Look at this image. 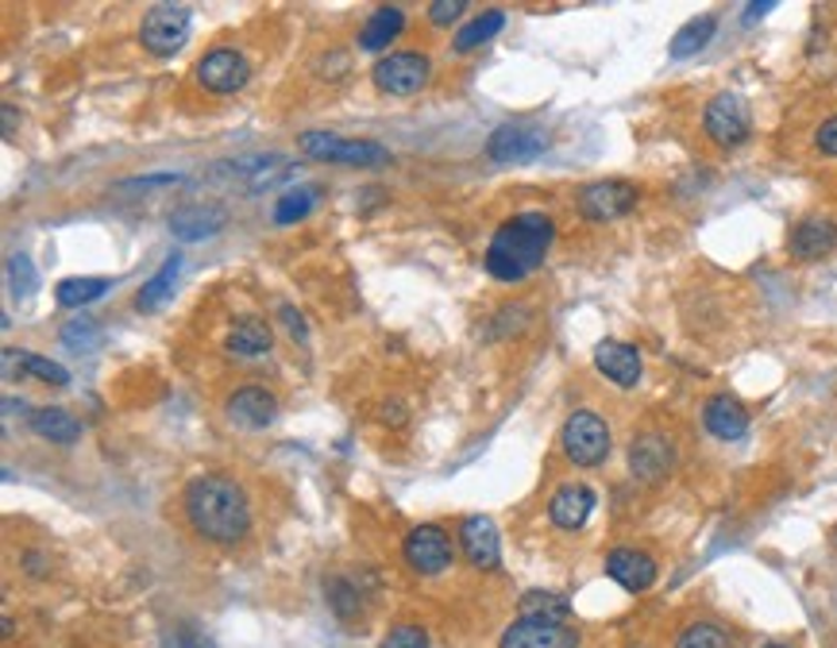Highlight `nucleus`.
Returning <instances> with one entry per match:
<instances>
[{
	"label": "nucleus",
	"mask_w": 837,
	"mask_h": 648,
	"mask_svg": "<svg viewBox=\"0 0 837 648\" xmlns=\"http://www.w3.org/2000/svg\"><path fill=\"white\" fill-rule=\"evenodd\" d=\"M182 509L190 529L209 545H240L251 533V498L232 475H193L182 490Z\"/></svg>",
	"instance_id": "nucleus-1"
},
{
	"label": "nucleus",
	"mask_w": 837,
	"mask_h": 648,
	"mask_svg": "<svg viewBox=\"0 0 837 648\" xmlns=\"http://www.w3.org/2000/svg\"><path fill=\"white\" fill-rule=\"evenodd\" d=\"M552 243H556V224L541 209H525L514 213L494 229L486 243L483 266L494 282H525L533 271H541L548 259Z\"/></svg>",
	"instance_id": "nucleus-2"
},
{
	"label": "nucleus",
	"mask_w": 837,
	"mask_h": 648,
	"mask_svg": "<svg viewBox=\"0 0 837 648\" xmlns=\"http://www.w3.org/2000/svg\"><path fill=\"white\" fill-rule=\"evenodd\" d=\"M559 448H564L567 464H575V467L606 464L609 448H614V441H609V425L595 409H575L572 417L564 421V428H559Z\"/></svg>",
	"instance_id": "nucleus-3"
},
{
	"label": "nucleus",
	"mask_w": 837,
	"mask_h": 648,
	"mask_svg": "<svg viewBox=\"0 0 837 648\" xmlns=\"http://www.w3.org/2000/svg\"><path fill=\"white\" fill-rule=\"evenodd\" d=\"M298 148L316 162H340V166H386L390 151L375 140H344L332 132H302Z\"/></svg>",
	"instance_id": "nucleus-4"
},
{
	"label": "nucleus",
	"mask_w": 837,
	"mask_h": 648,
	"mask_svg": "<svg viewBox=\"0 0 837 648\" xmlns=\"http://www.w3.org/2000/svg\"><path fill=\"white\" fill-rule=\"evenodd\" d=\"M190 28L193 16L185 4H151L140 23V43L154 59H170V54H178L185 47Z\"/></svg>",
	"instance_id": "nucleus-5"
},
{
	"label": "nucleus",
	"mask_w": 837,
	"mask_h": 648,
	"mask_svg": "<svg viewBox=\"0 0 837 648\" xmlns=\"http://www.w3.org/2000/svg\"><path fill=\"white\" fill-rule=\"evenodd\" d=\"M637 201H641V190L633 182H625V178H603V182L583 185L579 198H575V209H579L583 221L609 224V221L629 216L633 209H637Z\"/></svg>",
	"instance_id": "nucleus-6"
},
{
	"label": "nucleus",
	"mask_w": 837,
	"mask_h": 648,
	"mask_svg": "<svg viewBox=\"0 0 837 648\" xmlns=\"http://www.w3.org/2000/svg\"><path fill=\"white\" fill-rule=\"evenodd\" d=\"M703 132L710 135L718 148H742L753 135V112L749 101L737 93H714L703 109Z\"/></svg>",
	"instance_id": "nucleus-7"
},
{
	"label": "nucleus",
	"mask_w": 837,
	"mask_h": 648,
	"mask_svg": "<svg viewBox=\"0 0 837 648\" xmlns=\"http://www.w3.org/2000/svg\"><path fill=\"white\" fill-rule=\"evenodd\" d=\"M433 78V62L421 51H394L382 54V59L371 67V81H375L379 93L386 97H413L428 85Z\"/></svg>",
	"instance_id": "nucleus-8"
},
{
	"label": "nucleus",
	"mask_w": 837,
	"mask_h": 648,
	"mask_svg": "<svg viewBox=\"0 0 837 648\" xmlns=\"http://www.w3.org/2000/svg\"><path fill=\"white\" fill-rule=\"evenodd\" d=\"M402 556L417 575H444L452 560H456V548H452L448 529H441V525H417V529L405 533Z\"/></svg>",
	"instance_id": "nucleus-9"
},
{
	"label": "nucleus",
	"mask_w": 837,
	"mask_h": 648,
	"mask_svg": "<svg viewBox=\"0 0 837 648\" xmlns=\"http://www.w3.org/2000/svg\"><path fill=\"white\" fill-rule=\"evenodd\" d=\"M193 78H198V85L205 89V93L229 97V93H240L251 81V67L235 47H216V51L201 54L198 67H193Z\"/></svg>",
	"instance_id": "nucleus-10"
},
{
	"label": "nucleus",
	"mask_w": 837,
	"mask_h": 648,
	"mask_svg": "<svg viewBox=\"0 0 837 648\" xmlns=\"http://www.w3.org/2000/svg\"><path fill=\"white\" fill-rule=\"evenodd\" d=\"M548 151V135L533 124H502L486 140V159L502 162V166H517V162H533Z\"/></svg>",
	"instance_id": "nucleus-11"
},
{
	"label": "nucleus",
	"mask_w": 837,
	"mask_h": 648,
	"mask_svg": "<svg viewBox=\"0 0 837 648\" xmlns=\"http://www.w3.org/2000/svg\"><path fill=\"white\" fill-rule=\"evenodd\" d=\"M498 648H579V634L567 621L517 618L506 626Z\"/></svg>",
	"instance_id": "nucleus-12"
},
{
	"label": "nucleus",
	"mask_w": 837,
	"mask_h": 648,
	"mask_svg": "<svg viewBox=\"0 0 837 648\" xmlns=\"http://www.w3.org/2000/svg\"><path fill=\"white\" fill-rule=\"evenodd\" d=\"M676 467V444L664 433H641L629 444V472L641 483H664Z\"/></svg>",
	"instance_id": "nucleus-13"
},
{
	"label": "nucleus",
	"mask_w": 837,
	"mask_h": 648,
	"mask_svg": "<svg viewBox=\"0 0 837 648\" xmlns=\"http://www.w3.org/2000/svg\"><path fill=\"white\" fill-rule=\"evenodd\" d=\"M224 417H229L235 428H266L279 417V398H274L266 386L248 383L224 398Z\"/></svg>",
	"instance_id": "nucleus-14"
},
{
	"label": "nucleus",
	"mask_w": 837,
	"mask_h": 648,
	"mask_svg": "<svg viewBox=\"0 0 837 648\" xmlns=\"http://www.w3.org/2000/svg\"><path fill=\"white\" fill-rule=\"evenodd\" d=\"M460 548L475 571H494V567L502 564L498 529H494V522L483 514H471L460 522Z\"/></svg>",
	"instance_id": "nucleus-15"
},
{
	"label": "nucleus",
	"mask_w": 837,
	"mask_h": 648,
	"mask_svg": "<svg viewBox=\"0 0 837 648\" xmlns=\"http://www.w3.org/2000/svg\"><path fill=\"white\" fill-rule=\"evenodd\" d=\"M834 247H837V224L826 221V216H807L787 236V255L799 259V263H818Z\"/></svg>",
	"instance_id": "nucleus-16"
},
{
	"label": "nucleus",
	"mask_w": 837,
	"mask_h": 648,
	"mask_svg": "<svg viewBox=\"0 0 837 648\" xmlns=\"http://www.w3.org/2000/svg\"><path fill=\"white\" fill-rule=\"evenodd\" d=\"M606 575L629 595H645L648 587L656 583V560L648 553H637V548H614L606 556Z\"/></svg>",
	"instance_id": "nucleus-17"
},
{
	"label": "nucleus",
	"mask_w": 837,
	"mask_h": 648,
	"mask_svg": "<svg viewBox=\"0 0 837 648\" xmlns=\"http://www.w3.org/2000/svg\"><path fill=\"white\" fill-rule=\"evenodd\" d=\"M595 490L591 486H583V483H567V486H559L556 494H552V502H548V522L556 525V529H564V533H575V529H583V525L591 522V514H595Z\"/></svg>",
	"instance_id": "nucleus-18"
},
{
	"label": "nucleus",
	"mask_w": 837,
	"mask_h": 648,
	"mask_svg": "<svg viewBox=\"0 0 837 648\" xmlns=\"http://www.w3.org/2000/svg\"><path fill=\"white\" fill-rule=\"evenodd\" d=\"M595 367L622 391H633L641 383V352L625 340H603L595 347Z\"/></svg>",
	"instance_id": "nucleus-19"
},
{
	"label": "nucleus",
	"mask_w": 837,
	"mask_h": 648,
	"mask_svg": "<svg viewBox=\"0 0 837 648\" xmlns=\"http://www.w3.org/2000/svg\"><path fill=\"white\" fill-rule=\"evenodd\" d=\"M703 425L718 441H742L749 433V409L734 398V394H714L703 405Z\"/></svg>",
	"instance_id": "nucleus-20"
},
{
	"label": "nucleus",
	"mask_w": 837,
	"mask_h": 648,
	"mask_svg": "<svg viewBox=\"0 0 837 648\" xmlns=\"http://www.w3.org/2000/svg\"><path fill=\"white\" fill-rule=\"evenodd\" d=\"M224 224H229V213H224L221 205H182V209H174V216H170V232L185 243L216 236Z\"/></svg>",
	"instance_id": "nucleus-21"
},
{
	"label": "nucleus",
	"mask_w": 837,
	"mask_h": 648,
	"mask_svg": "<svg viewBox=\"0 0 837 648\" xmlns=\"http://www.w3.org/2000/svg\"><path fill=\"white\" fill-rule=\"evenodd\" d=\"M274 344V332L266 321L259 317H243L235 321L229 328V336H224V352L229 355H240V360H259V355H266Z\"/></svg>",
	"instance_id": "nucleus-22"
},
{
	"label": "nucleus",
	"mask_w": 837,
	"mask_h": 648,
	"mask_svg": "<svg viewBox=\"0 0 837 648\" xmlns=\"http://www.w3.org/2000/svg\"><path fill=\"white\" fill-rule=\"evenodd\" d=\"M402 28H405V12L397 4L375 8V12L367 16V23L360 28V51H371V54L386 51V47L402 36Z\"/></svg>",
	"instance_id": "nucleus-23"
},
{
	"label": "nucleus",
	"mask_w": 837,
	"mask_h": 648,
	"mask_svg": "<svg viewBox=\"0 0 837 648\" xmlns=\"http://www.w3.org/2000/svg\"><path fill=\"white\" fill-rule=\"evenodd\" d=\"M506 28V12L502 8H486L483 16H471L467 23L452 36V51L456 54H471V51H478L483 43H491L498 31Z\"/></svg>",
	"instance_id": "nucleus-24"
},
{
	"label": "nucleus",
	"mask_w": 837,
	"mask_h": 648,
	"mask_svg": "<svg viewBox=\"0 0 837 648\" xmlns=\"http://www.w3.org/2000/svg\"><path fill=\"white\" fill-rule=\"evenodd\" d=\"M178 271H182V255H178V251H170V255L162 259V271L154 274V279L140 290V294H135V310H140V313H159L162 305L170 302V294H174Z\"/></svg>",
	"instance_id": "nucleus-25"
},
{
	"label": "nucleus",
	"mask_w": 837,
	"mask_h": 648,
	"mask_svg": "<svg viewBox=\"0 0 837 648\" xmlns=\"http://www.w3.org/2000/svg\"><path fill=\"white\" fill-rule=\"evenodd\" d=\"M31 433L43 436V441H51V444H74L81 436V421L70 409L51 405V409L31 413Z\"/></svg>",
	"instance_id": "nucleus-26"
},
{
	"label": "nucleus",
	"mask_w": 837,
	"mask_h": 648,
	"mask_svg": "<svg viewBox=\"0 0 837 648\" xmlns=\"http://www.w3.org/2000/svg\"><path fill=\"white\" fill-rule=\"evenodd\" d=\"M714 31H718V16L714 12L687 20L684 28L672 36V59H690V54H698L714 39Z\"/></svg>",
	"instance_id": "nucleus-27"
},
{
	"label": "nucleus",
	"mask_w": 837,
	"mask_h": 648,
	"mask_svg": "<svg viewBox=\"0 0 837 648\" xmlns=\"http://www.w3.org/2000/svg\"><path fill=\"white\" fill-rule=\"evenodd\" d=\"M112 290V279H62L59 286H54V302L62 305V310H81V305L97 302L101 294H109Z\"/></svg>",
	"instance_id": "nucleus-28"
},
{
	"label": "nucleus",
	"mask_w": 837,
	"mask_h": 648,
	"mask_svg": "<svg viewBox=\"0 0 837 648\" xmlns=\"http://www.w3.org/2000/svg\"><path fill=\"white\" fill-rule=\"evenodd\" d=\"M321 201V185H298V190H286L279 201H274V224H298L305 221L309 213Z\"/></svg>",
	"instance_id": "nucleus-29"
},
{
	"label": "nucleus",
	"mask_w": 837,
	"mask_h": 648,
	"mask_svg": "<svg viewBox=\"0 0 837 648\" xmlns=\"http://www.w3.org/2000/svg\"><path fill=\"white\" fill-rule=\"evenodd\" d=\"M676 648H734V637H729V629L718 626V621L698 618L679 629Z\"/></svg>",
	"instance_id": "nucleus-30"
},
{
	"label": "nucleus",
	"mask_w": 837,
	"mask_h": 648,
	"mask_svg": "<svg viewBox=\"0 0 837 648\" xmlns=\"http://www.w3.org/2000/svg\"><path fill=\"white\" fill-rule=\"evenodd\" d=\"M522 618H548V621H567L572 618V603L552 590H530L522 595Z\"/></svg>",
	"instance_id": "nucleus-31"
},
{
	"label": "nucleus",
	"mask_w": 837,
	"mask_h": 648,
	"mask_svg": "<svg viewBox=\"0 0 837 648\" xmlns=\"http://www.w3.org/2000/svg\"><path fill=\"white\" fill-rule=\"evenodd\" d=\"M20 378H43V383H54V386H67L70 383V371L62 367V363L47 360V355H36V352H20V371H16Z\"/></svg>",
	"instance_id": "nucleus-32"
},
{
	"label": "nucleus",
	"mask_w": 837,
	"mask_h": 648,
	"mask_svg": "<svg viewBox=\"0 0 837 648\" xmlns=\"http://www.w3.org/2000/svg\"><path fill=\"white\" fill-rule=\"evenodd\" d=\"M62 344L78 347V352H93V347L104 344V332L93 317H74L62 324Z\"/></svg>",
	"instance_id": "nucleus-33"
},
{
	"label": "nucleus",
	"mask_w": 837,
	"mask_h": 648,
	"mask_svg": "<svg viewBox=\"0 0 837 648\" xmlns=\"http://www.w3.org/2000/svg\"><path fill=\"white\" fill-rule=\"evenodd\" d=\"M324 598H329L332 614L344 618V621H352L355 614H360V603H363L360 590H355L347 579H329V583H324Z\"/></svg>",
	"instance_id": "nucleus-34"
},
{
	"label": "nucleus",
	"mask_w": 837,
	"mask_h": 648,
	"mask_svg": "<svg viewBox=\"0 0 837 648\" xmlns=\"http://www.w3.org/2000/svg\"><path fill=\"white\" fill-rule=\"evenodd\" d=\"M8 286H12L16 297H31L39 290V271L28 255H12L8 259Z\"/></svg>",
	"instance_id": "nucleus-35"
},
{
	"label": "nucleus",
	"mask_w": 837,
	"mask_h": 648,
	"mask_svg": "<svg viewBox=\"0 0 837 648\" xmlns=\"http://www.w3.org/2000/svg\"><path fill=\"white\" fill-rule=\"evenodd\" d=\"M382 648H428V634L421 626H394Z\"/></svg>",
	"instance_id": "nucleus-36"
},
{
	"label": "nucleus",
	"mask_w": 837,
	"mask_h": 648,
	"mask_svg": "<svg viewBox=\"0 0 837 648\" xmlns=\"http://www.w3.org/2000/svg\"><path fill=\"white\" fill-rule=\"evenodd\" d=\"M463 12H467L463 0H436V4H428V23L433 28H452Z\"/></svg>",
	"instance_id": "nucleus-37"
},
{
	"label": "nucleus",
	"mask_w": 837,
	"mask_h": 648,
	"mask_svg": "<svg viewBox=\"0 0 837 648\" xmlns=\"http://www.w3.org/2000/svg\"><path fill=\"white\" fill-rule=\"evenodd\" d=\"M185 174H174V170H167V174H148V178H128V182H120L117 190H159V185H182Z\"/></svg>",
	"instance_id": "nucleus-38"
},
{
	"label": "nucleus",
	"mask_w": 837,
	"mask_h": 648,
	"mask_svg": "<svg viewBox=\"0 0 837 648\" xmlns=\"http://www.w3.org/2000/svg\"><path fill=\"white\" fill-rule=\"evenodd\" d=\"M815 148H818V155L837 159V117H830V120H823V124H818Z\"/></svg>",
	"instance_id": "nucleus-39"
},
{
	"label": "nucleus",
	"mask_w": 837,
	"mask_h": 648,
	"mask_svg": "<svg viewBox=\"0 0 837 648\" xmlns=\"http://www.w3.org/2000/svg\"><path fill=\"white\" fill-rule=\"evenodd\" d=\"M279 317L286 321V332H290V336H294V340H305V336H309V328H305V317H302V313L294 310V305H282V310H279Z\"/></svg>",
	"instance_id": "nucleus-40"
},
{
	"label": "nucleus",
	"mask_w": 837,
	"mask_h": 648,
	"mask_svg": "<svg viewBox=\"0 0 837 648\" xmlns=\"http://www.w3.org/2000/svg\"><path fill=\"white\" fill-rule=\"evenodd\" d=\"M382 425L402 428L405 425V405L402 402H386V405H382Z\"/></svg>",
	"instance_id": "nucleus-41"
},
{
	"label": "nucleus",
	"mask_w": 837,
	"mask_h": 648,
	"mask_svg": "<svg viewBox=\"0 0 837 648\" xmlns=\"http://www.w3.org/2000/svg\"><path fill=\"white\" fill-rule=\"evenodd\" d=\"M772 8H776V4H772V0H760V4H749V8H745V23H757L764 12H772Z\"/></svg>",
	"instance_id": "nucleus-42"
},
{
	"label": "nucleus",
	"mask_w": 837,
	"mask_h": 648,
	"mask_svg": "<svg viewBox=\"0 0 837 648\" xmlns=\"http://www.w3.org/2000/svg\"><path fill=\"white\" fill-rule=\"evenodd\" d=\"M182 648H216L205 634H182Z\"/></svg>",
	"instance_id": "nucleus-43"
},
{
	"label": "nucleus",
	"mask_w": 837,
	"mask_h": 648,
	"mask_svg": "<svg viewBox=\"0 0 837 648\" xmlns=\"http://www.w3.org/2000/svg\"><path fill=\"white\" fill-rule=\"evenodd\" d=\"M12 132H16V109L4 104V140H12Z\"/></svg>",
	"instance_id": "nucleus-44"
},
{
	"label": "nucleus",
	"mask_w": 837,
	"mask_h": 648,
	"mask_svg": "<svg viewBox=\"0 0 837 648\" xmlns=\"http://www.w3.org/2000/svg\"><path fill=\"white\" fill-rule=\"evenodd\" d=\"M764 648H791V645H779V641H768V645H764Z\"/></svg>",
	"instance_id": "nucleus-45"
}]
</instances>
